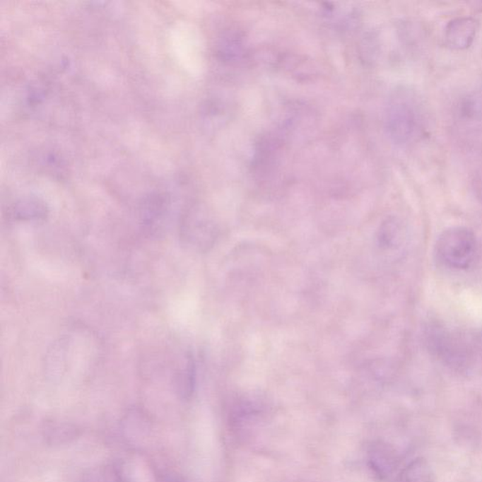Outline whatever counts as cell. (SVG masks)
<instances>
[{
  "instance_id": "obj_6",
  "label": "cell",
  "mask_w": 482,
  "mask_h": 482,
  "mask_svg": "<svg viewBox=\"0 0 482 482\" xmlns=\"http://www.w3.org/2000/svg\"><path fill=\"white\" fill-rule=\"evenodd\" d=\"M399 482H435V480L429 463L425 459L418 458L402 470Z\"/></svg>"
},
{
  "instance_id": "obj_4",
  "label": "cell",
  "mask_w": 482,
  "mask_h": 482,
  "mask_svg": "<svg viewBox=\"0 0 482 482\" xmlns=\"http://www.w3.org/2000/svg\"><path fill=\"white\" fill-rule=\"evenodd\" d=\"M368 463L377 476L387 478L398 469V453L389 444L375 442L368 449Z\"/></svg>"
},
{
  "instance_id": "obj_3",
  "label": "cell",
  "mask_w": 482,
  "mask_h": 482,
  "mask_svg": "<svg viewBox=\"0 0 482 482\" xmlns=\"http://www.w3.org/2000/svg\"><path fill=\"white\" fill-rule=\"evenodd\" d=\"M478 27L480 24L474 17L463 16L450 20L445 28L447 47L455 51L467 49L474 42Z\"/></svg>"
},
{
  "instance_id": "obj_1",
  "label": "cell",
  "mask_w": 482,
  "mask_h": 482,
  "mask_svg": "<svg viewBox=\"0 0 482 482\" xmlns=\"http://www.w3.org/2000/svg\"><path fill=\"white\" fill-rule=\"evenodd\" d=\"M426 109L415 90L401 87L392 93L385 112V127L391 140L409 146L421 140L427 130Z\"/></svg>"
},
{
  "instance_id": "obj_8",
  "label": "cell",
  "mask_w": 482,
  "mask_h": 482,
  "mask_svg": "<svg viewBox=\"0 0 482 482\" xmlns=\"http://www.w3.org/2000/svg\"><path fill=\"white\" fill-rule=\"evenodd\" d=\"M195 377L194 361L192 357H187L186 367L181 371L180 377V389L184 396H189L194 389Z\"/></svg>"
},
{
  "instance_id": "obj_5",
  "label": "cell",
  "mask_w": 482,
  "mask_h": 482,
  "mask_svg": "<svg viewBox=\"0 0 482 482\" xmlns=\"http://www.w3.org/2000/svg\"><path fill=\"white\" fill-rule=\"evenodd\" d=\"M455 115L457 121L466 127L473 129L482 124V95L470 93L464 95L456 105Z\"/></svg>"
},
{
  "instance_id": "obj_7",
  "label": "cell",
  "mask_w": 482,
  "mask_h": 482,
  "mask_svg": "<svg viewBox=\"0 0 482 482\" xmlns=\"http://www.w3.org/2000/svg\"><path fill=\"white\" fill-rule=\"evenodd\" d=\"M405 237L404 226L396 219L387 221L380 229L379 241L387 249H395L401 246Z\"/></svg>"
},
{
  "instance_id": "obj_2",
  "label": "cell",
  "mask_w": 482,
  "mask_h": 482,
  "mask_svg": "<svg viewBox=\"0 0 482 482\" xmlns=\"http://www.w3.org/2000/svg\"><path fill=\"white\" fill-rule=\"evenodd\" d=\"M477 248L475 234L469 228L455 226L439 236L435 252L438 260L447 268L466 269L474 262Z\"/></svg>"
}]
</instances>
